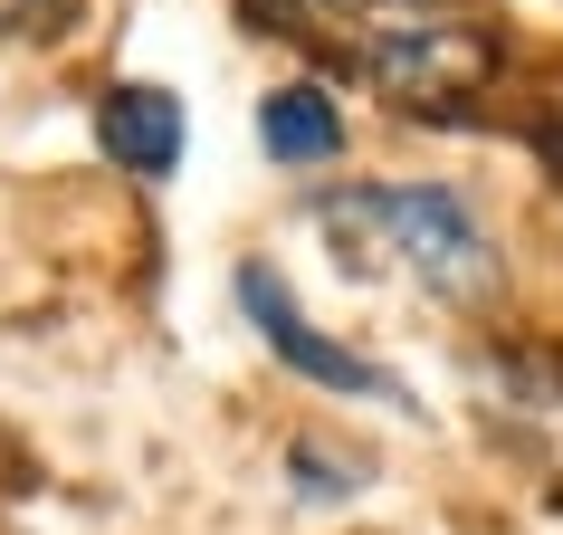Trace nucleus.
Masks as SVG:
<instances>
[{"mask_svg": "<svg viewBox=\"0 0 563 535\" xmlns=\"http://www.w3.org/2000/svg\"><path fill=\"white\" fill-rule=\"evenodd\" d=\"M287 469L306 478V498H344V488H354V469H334L325 449H297V459H287Z\"/></svg>", "mask_w": 563, "mask_h": 535, "instance_id": "nucleus-6", "label": "nucleus"}, {"mask_svg": "<svg viewBox=\"0 0 563 535\" xmlns=\"http://www.w3.org/2000/svg\"><path fill=\"white\" fill-rule=\"evenodd\" d=\"M354 67L391 96V106L440 116V106H459V96L487 87L497 48H487L477 20H449V10L411 0V10H383V20H363V30H354Z\"/></svg>", "mask_w": 563, "mask_h": 535, "instance_id": "nucleus-2", "label": "nucleus"}, {"mask_svg": "<svg viewBox=\"0 0 563 535\" xmlns=\"http://www.w3.org/2000/svg\"><path fill=\"white\" fill-rule=\"evenodd\" d=\"M239 306H249V326L267 335V354H277V363H297L306 383H325V392H363V402H401V383H391L383 363L344 354V345H325V335L306 326L297 297L277 287V268H239Z\"/></svg>", "mask_w": 563, "mask_h": 535, "instance_id": "nucleus-3", "label": "nucleus"}, {"mask_svg": "<svg viewBox=\"0 0 563 535\" xmlns=\"http://www.w3.org/2000/svg\"><path fill=\"white\" fill-rule=\"evenodd\" d=\"M325 230L354 249V268L373 259H411V277L430 287V297L468 306L497 287V249H487V230L468 220V201L449 192V182H383V192H344V201H325Z\"/></svg>", "mask_w": 563, "mask_h": 535, "instance_id": "nucleus-1", "label": "nucleus"}, {"mask_svg": "<svg viewBox=\"0 0 563 535\" xmlns=\"http://www.w3.org/2000/svg\"><path fill=\"white\" fill-rule=\"evenodd\" d=\"M544 153H554V173H563V116H554V134H544Z\"/></svg>", "mask_w": 563, "mask_h": 535, "instance_id": "nucleus-8", "label": "nucleus"}, {"mask_svg": "<svg viewBox=\"0 0 563 535\" xmlns=\"http://www.w3.org/2000/svg\"><path fill=\"white\" fill-rule=\"evenodd\" d=\"M258 144L277 163H325V153H344V116H334L325 87H277L258 106Z\"/></svg>", "mask_w": 563, "mask_h": 535, "instance_id": "nucleus-5", "label": "nucleus"}, {"mask_svg": "<svg viewBox=\"0 0 563 535\" xmlns=\"http://www.w3.org/2000/svg\"><path fill=\"white\" fill-rule=\"evenodd\" d=\"M38 0H0V30H20V20H30Z\"/></svg>", "mask_w": 563, "mask_h": 535, "instance_id": "nucleus-7", "label": "nucleus"}, {"mask_svg": "<svg viewBox=\"0 0 563 535\" xmlns=\"http://www.w3.org/2000/svg\"><path fill=\"white\" fill-rule=\"evenodd\" d=\"M96 134H106V153H115L124 173H144V182H163L181 163V106L163 87H106Z\"/></svg>", "mask_w": 563, "mask_h": 535, "instance_id": "nucleus-4", "label": "nucleus"}]
</instances>
